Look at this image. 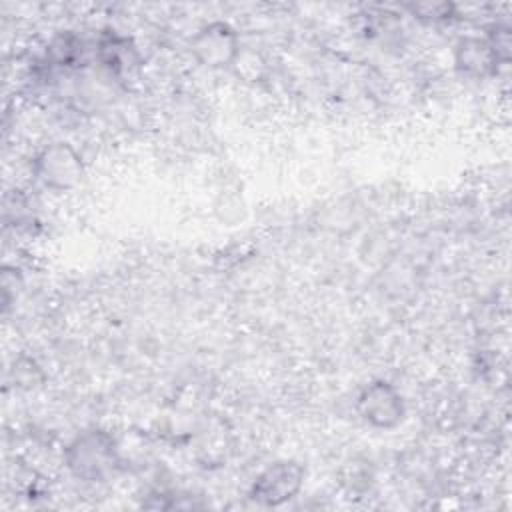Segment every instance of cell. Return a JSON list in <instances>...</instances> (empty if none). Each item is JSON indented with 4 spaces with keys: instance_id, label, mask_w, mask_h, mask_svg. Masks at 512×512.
I'll use <instances>...</instances> for the list:
<instances>
[{
    "instance_id": "8992f818",
    "label": "cell",
    "mask_w": 512,
    "mask_h": 512,
    "mask_svg": "<svg viewBox=\"0 0 512 512\" xmlns=\"http://www.w3.org/2000/svg\"><path fill=\"white\" fill-rule=\"evenodd\" d=\"M500 58L488 38L480 36H462L456 42L454 48V68L458 74L472 78V80H482L488 76H494L498 70Z\"/></svg>"
},
{
    "instance_id": "5b68a950",
    "label": "cell",
    "mask_w": 512,
    "mask_h": 512,
    "mask_svg": "<svg viewBox=\"0 0 512 512\" xmlns=\"http://www.w3.org/2000/svg\"><path fill=\"white\" fill-rule=\"evenodd\" d=\"M304 476V466L294 460L274 462L256 476L250 488V498L262 506H282L300 492Z\"/></svg>"
},
{
    "instance_id": "ba28073f",
    "label": "cell",
    "mask_w": 512,
    "mask_h": 512,
    "mask_svg": "<svg viewBox=\"0 0 512 512\" xmlns=\"http://www.w3.org/2000/svg\"><path fill=\"white\" fill-rule=\"evenodd\" d=\"M410 14L424 22H444L454 16V4L448 2H418L406 6Z\"/></svg>"
},
{
    "instance_id": "3957f363",
    "label": "cell",
    "mask_w": 512,
    "mask_h": 512,
    "mask_svg": "<svg viewBox=\"0 0 512 512\" xmlns=\"http://www.w3.org/2000/svg\"><path fill=\"white\" fill-rule=\"evenodd\" d=\"M190 52L198 64L210 70L228 68L240 58L238 32L222 20L206 22L190 38Z\"/></svg>"
},
{
    "instance_id": "6da1fadb",
    "label": "cell",
    "mask_w": 512,
    "mask_h": 512,
    "mask_svg": "<svg viewBox=\"0 0 512 512\" xmlns=\"http://www.w3.org/2000/svg\"><path fill=\"white\" fill-rule=\"evenodd\" d=\"M70 474L84 482H98L114 474L120 464L118 446L112 434L100 428L78 434L64 450Z\"/></svg>"
},
{
    "instance_id": "52a82bcc",
    "label": "cell",
    "mask_w": 512,
    "mask_h": 512,
    "mask_svg": "<svg viewBox=\"0 0 512 512\" xmlns=\"http://www.w3.org/2000/svg\"><path fill=\"white\" fill-rule=\"evenodd\" d=\"M98 58L114 74H128L140 64V56L132 42L116 32H108L100 38Z\"/></svg>"
},
{
    "instance_id": "277c9868",
    "label": "cell",
    "mask_w": 512,
    "mask_h": 512,
    "mask_svg": "<svg viewBox=\"0 0 512 512\" xmlns=\"http://www.w3.org/2000/svg\"><path fill=\"white\" fill-rule=\"evenodd\" d=\"M356 412L364 424L376 430H392L402 424L406 404L400 390L388 380L366 384L356 398Z\"/></svg>"
},
{
    "instance_id": "7a4b0ae2",
    "label": "cell",
    "mask_w": 512,
    "mask_h": 512,
    "mask_svg": "<svg viewBox=\"0 0 512 512\" xmlns=\"http://www.w3.org/2000/svg\"><path fill=\"white\" fill-rule=\"evenodd\" d=\"M32 170L38 182L54 192L76 188L86 174L82 154L66 140H54L46 144L34 156Z\"/></svg>"
}]
</instances>
